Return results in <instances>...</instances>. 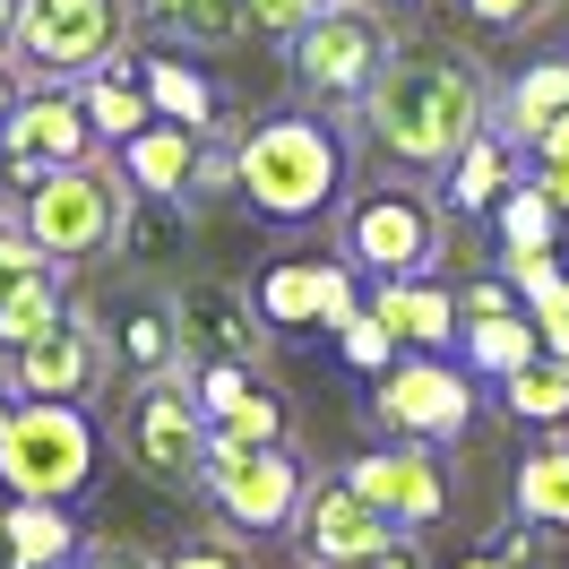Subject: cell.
Listing matches in <instances>:
<instances>
[{
    "label": "cell",
    "instance_id": "6da1fadb",
    "mask_svg": "<svg viewBox=\"0 0 569 569\" xmlns=\"http://www.w3.org/2000/svg\"><path fill=\"white\" fill-rule=\"evenodd\" d=\"M492 104H500V78H492V61H483L475 43L397 36L346 130L371 139V156H389L397 173H431L440 181L466 147L492 130Z\"/></svg>",
    "mask_w": 569,
    "mask_h": 569
},
{
    "label": "cell",
    "instance_id": "7a4b0ae2",
    "mask_svg": "<svg viewBox=\"0 0 569 569\" xmlns=\"http://www.w3.org/2000/svg\"><path fill=\"white\" fill-rule=\"evenodd\" d=\"M355 190V156H346V130L320 121V112H259L242 121V147H233V199L268 224H328Z\"/></svg>",
    "mask_w": 569,
    "mask_h": 569
},
{
    "label": "cell",
    "instance_id": "3957f363",
    "mask_svg": "<svg viewBox=\"0 0 569 569\" xmlns=\"http://www.w3.org/2000/svg\"><path fill=\"white\" fill-rule=\"evenodd\" d=\"M9 224L27 233V242L61 268V277H78V268H104V259H121V224H130V181H121V164H112L104 147L96 156H78V164H61V173H36L18 181V199H9Z\"/></svg>",
    "mask_w": 569,
    "mask_h": 569
},
{
    "label": "cell",
    "instance_id": "277c9868",
    "mask_svg": "<svg viewBox=\"0 0 569 569\" xmlns=\"http://www.w3.org/2000/svg\"><path fill=\"white\" fill-rule=\"evenodd\" d=\"M337 224V259L355 277H440L449 259V208L406 190V181H371V190H346V208L328 216Z\"/></svg>",
    "mask_w": 569,
    "mask_h": 569
},
{
    "label": "cell",
    "instance_id": "5b68a950",
    "mask_svg": "<svg viewBox=\"0 0 569 569\" xmlns=\"http://www.w3.org/2000/svg\"><path fill=\"white\" fill-rule=\"evenodd\" d=\"M389 43H397L389 9H380V0H346V9H311L277 52H284V78L302 87V104H328V112L355 121L362 87H371L380 61H389Z\"/></svg>",
    "mask_w": 569,
    "mask_h": 569
},
{
    "label": "cell",
    "instance_id": "8992f818",
    "mask_svg": "<svg viewBox=\"0 0 569 569\" xmlns=\"http://www.w3.org/2000/svg\"><path fill=\"white\" fill-rule=\"evenodd\" d=\"M104 466V431L96 406H52V397H18L9 431H0V492L9 500H78Z\"/></svg>",
    "mask_w": 569,
    "mask_h": 569
},
{
    "label": "cell",
    "instance_id": "52a82bcc",
    "mask_svg": "<svg viewBox=\"0 0 569 569\" xmlns=\"http://www.w3.org/2000/svg\"><path fill=\"white\" fill-rule=\"evenodd\" d=\"M130 36H139L130 0H18L9 70H18V87H78L87 70L121 61Z\"/></svg>",
    "mask_w": 569,
    "mask_h": 569
},
{
    "label": "cell",
    "instance_id": "ba28073f",
    "mask_svg": "<svg viewBox=\"0 0 569 569\" xmlns=\"http://www.w3.org/2000/svg\"><path fill=\"white\" fill-rule=\"evenodd\" d=\"M112 449L139 483H164V492H199L208 475V415L190 406V371H156V380H130L121 415H112Z\"/></svg>",
    "mask_w": 569,
    "mask_h": 569
},
{
    "label": "cell",
    "instance_id": "9c48e42d",
    "mask_svg": "<svg viewBox=\"0 0 569 569\" xmlns=\"http://www.w3.org/2000/svg\"><path fill=\"white\" fill-rule=\"evenodd\" d=\"M121 380V355H112V328L104 311L78 293L61 320L43 328L36 346L0 355V389L9 397H52V406H96V397Z\"/></svg>",
    "mask_w": 569,
    "mask_h": 569
},
{
    "label": "cell",
    "instance_id": "30bf717a",
    "mask_svg": "<svg viewBox=\"0 0 569 569\" xmlns=\"http://www.w3.org/2000/svg\"><path fill=\"white\" fill-rule=\"evenodd\" d=\"M371 423L389 431V440H431V449H449L466 431L483 423V389H475V371L449 355H397L380 380H371Z\"/></svg>",
    "mask_w": 569,
    "mask_h": 569
},
{
    "label": "cell",
    "instance_id": "8fae6325",
    "mask_svg": "<svg viewBox=\"0 0 569 569\" xmlns=\"http://www.w3.org/2000/svg\"><path fill=\"white\" fill-rule=\"evenodd\" d=\"M199 492H208V509L233 535H284L302 492H311V466L293 458L284 440H268V449H208Z\"/></svg>",
    "mask_w": 569,
    "mask_h": 569
},
{
    "label": "cell",
    "instance_id": "7c38bea8",
    "mask_svg": "<svg viewBox=\"0 0 569 569\" xmlns=\"http://www.w3.org/2000/svg\"><path fill=\"white\" fill-rule=\"evenodd\" d=\"M164 311H173L181 362H242V371H259V380H268V346H277V328L259 320L250 284L181 277L173 293H164Z\"/></svg>",
    "mask_w": 569,
    "mask_h": 569
},
{
    "label": "cell",
    "instance_id": "4fadbf2b",
    "mask_svg": "<svg viewBox=\"0 0 569 569\" xmlns=\"http://www.w3.org/2000/svg\"><path fill=\"white\" fill-rule=\"evenodd\" d=\"M337 475H346L397 535H431L440 518H449V475H440V458H431V440H380V449L346 458Z\"/></svg>",
    "mask_w": 569,
    "mask_h": 569
},
{
    "label": "cell",
    "instance_id": "5bb4252c",
    "mask_svg": "<svg viewBox=\"0 0 569 569\" xmlns=\"http://www.w3.org/2000/svg\"><path fill=\"white\" fill-rule=\"evenodd\" d=\"M78 156H96V130L78 112V87H18V104L0 121V173L9 181H36L61 173Z\"/></svg>",
    "mask_w": 569,
    "mask_h": 569
},
{
    "label": "cell",
    "instance_id": "9a60e30c",
    "mask_svg": "<svg viewBox=\"0 0 569 569\" xmlns=\"http://www.w3.org/2000/svg\"><path fill=\"white\" fill-rule=\"evenodd\" d=\"M355 284L362 277L346 259H268L250 277V302H259V320L277 328V337H302V328H337L346 311H362Z\"/></svg>",
    "mask_w": 569,
    "mask_h": 569
},
{
    "label": "cell",
    "instance_id": "2e32d148",
    "mask_svg": "<svg viewBox=\"0 0 569 569\" xmlns=\"http://www.w3.org/2000/svg\"><path fill=\"white\" fill-rule=\"evenodd\" d=\"M284 535H293V552H302L311 569H362L371 552H380L389 518H380L346 475H311V492H302V509H293Z\"/></svg>",
    "mask_w": 569,
    "mask_h": 569
},
{
    "label": "cell",
    "instance_id": "e0dca14e",
    "mask_svg": "<svg viewBox=\"0 0 569 569\" xmlns=\"http://www.w3.org/2000/svg\"><path fill=\"white\" fill-rule=\"evenodd\" d=\"M121 181H130V199H156V208H190V173H199V130H181V121H147L130 130L121 147H104Z\"/></svg>",
    "mask_w": 569,
    "mask_h": 569
},
{
    "label": "cell",
    "instance_id": "ac0fdd59",
    "mask_svg": "<svg viewBox=\"0 0 569 569\" xmlns=\"http://www.w3.org/2000/svg\"><path fill=\"white\" fill-rule=\"evenodd\" d=\"M492 224H500V277L509 284H535L543 268H561V233H569V216L535 190L527 173L509 181L492 199Z\"/></svg>",
    "mask_w": 569,
    "mask_h": 569
},
{
    "label": "cell",
    "instance_id": "d6986e66",
    "mask_svg": "<svg viewBox=\"0 0 569 569\" xmlns=\"http://www.w3.org/2000/svg\"><path fill=\"white\" fill-rule=\"evenodd\" d=\"M371 311L397 337V355H449L458 346V293L440 277H380L371 284Z\"/></svg>",
    "mask_w": 569,
    "mask_h": 569
},
{
    "label": "cell",
    "instance_id": "ffe728a7",
    "mask_svg": "<svg viewBox=\"0 0 569 569\" xmlns=\"http://www.w3.org/2000/svg\"><path fill=\"white\" fill-rule=\"evenodd\" d=\"M130 70H139L156 121H181V130H199V139L224 121V96H216V78H208V61H199V52H181V43H147Z\"/></svg>",
    "mask_w": 569,
    "mask_h": 569
},
{
    "label": "cell",
    "instance_id": "44dd1931",
    "mask_svg": "<svg viewBox=\"0 0 569 569\" xmlns=\"http://www.w3.org/2000/svg\"><path fill=\"white\" fill-rule=\"evenodd\" d=\"M552 121H569V52H543V61H527V70L500 87V104H492V130L518 156H527Z\"/></svg>",
    "mask_w": 569,
    "mask_h": 569
},
{
    "label": "cell",
    "instance_id": "7402d4cb",
    "mask_svg": "<svg viewBox=\"0 0 569 569\" xmlns=\"http://www.w3.org/2000/svg\"><path fill=\"white\" fill-rule=\"evenodd\" d=\"M449 355L466 362V371H483V380H500V371H518V362L543 355V337H535L527 302L509 293V302H483V311H458V346Z\"/></svg>",
    "mask_w": 569,
    "mask_h": 569
},
{
    "label": "cell",
    "instance_id": "603a6c76",
    "mask_svg": "<svg viewBox=\"0 0 569 569\" xmlns=\"http://www.w3.org/2000/svg\"><path fill=\"white\" fill-rule=\"evenodd\" d=\"M78 112H87L96 147H121L130 130H147V121H156V104H147L139 70H130V52H121V61H104V70H87V78H78Z\"/></svg>",
    "mask_w": 569,
    "mask_h": 569
},
{
    "label": "cell",
    "instance_id": "cb8c5ba5",
    "mask_svg": "<svg viewBox=\"0 0 569 569\" xmlns=\"http://www.w3.org/2000/svg\"><path fill=\"white\" fill-rule=\"evenodd\" d=\"M518 173H527V164H518V147L500 139V130H483V139H475L458 164L440 173V208H449V216H492V199H500Z\"/></svg>",
    "mask_w": 569,
    "mask_h": 569
},
{
    "label": "cell",
    "instance_id": "d4e9b609",
    "mask_svg": "<svg viewBox=\"0 0 569 569\" xmlns=\"http://www.w3.org/2000/svg\"><path fill=\"white\" fill-rule=\"evenodd\" d=\"M500 415L527 431H569V355H535L518 371H500Z\"/></svg>",
    "mask_w": 569,
    "mask_h": 569
},
{
    "label": "cell",
    "instance_id": "484cf974",
    "mask_svg": "<svg viewBox=\"0 0 569 569\" xmlns=\"http://www.w3.org/2000/svg\"><path fill=\"white\" fill-rule=\"evenodd\" d=\"M104 328H112V355L130 362V380H156V371H190V362H181V337H173V311H164L156 293L121 302Z\"/></svg>",
    "mask_w": 569,
    "mask_h": 569
},
{
    "label": "cell",
    "instance_id": "4316f807",
    "mask_svg": "<svg viewBox=\"0 0 569 569\" xmlns=\"http://www.w3.org/2000/svg\"><path fill=\"white\" fill-rule=\"evenodd\" d=\"M509 500H518V518H527V527L569 535V440L527 449V458H518V475H509Z\"/></svg>",
    "mask_w": 569,
    "mask_h": 569
},
{
    "label": "cell",
    "instance_id": "83f0119b",
    "mask_svg": "<svg viewBox=\"0 0 569 569\" xmlns=\"http://www.w3.org/2000/svg\"><path fill=\"white\" fill-rule=\"evenodd\" d=\"M199 242V216L190 208H156V199H130V224H121V259H139V268H164L173 277L181 259Z\"/></svg>",
    "mask_w": 569,
    "mask_h": 569
},
{
    "label": "cell",
    "instance_id": "f1b7e54d",
    "mask_svg": "<svg viewBox=\"0 0 569 569\" xmlns=\"http://www.w3.org/2000/svg\"><path fill=\"white\" fill-rule=\"evenodd\" d=\"M9 535H18V561L27 569H61L78 561V518H70V500H9Z\"/></svg>",
    "mask_w": 569,
    "mask_h": 569
},
{
    "label": "cell",
    "instance_id": "f546056e",
    "mask_svg": "<svg viewBox=\"0 0 569 569\" xmlns=\"http://www.w3.org/2000/svg\"><path fill=\"white\" fill-rule=\"evenodd\" d=\"M70 302H78V284L61 277V268H43V277L27 284V293H9V302H0V355H18V346H36V337H43L52 320H61Z\"/></svg>",
    "mask_w": 569,
    "mask_h": 569
},
{
    "label": "cell",
    "instance_id": "4dcf8cb0",
    "mask_svg": "<svg viewBox=\"0 0 569 569\" xmlns=\"http://www.w3.org/2000/svg\"><path fill=\"white\" fill-rule=\"evenodd\" d=\"M164 43H181V52H233L242 43V0H181L164 18Z\"/></svg>",
    "mask_w": 569,
    "mask_h": 569
},
{
    "label": "cell",
    "instance_id": "1f68e13d",
    "mask_svg": "<svg viewBox=\"0 0 569 569\" xmlns=\"http://www.w3.org/2000/svg\"><path fill=\"white\" fill-rule=\"evenodd\" d=\"M268 440H284V397L268 389V380H259L224 423H208V449H268Z\"/></svg>",
    "mask_w": 569,
    "mask_h": 569
},
{
    "label": "cell",
    "instance_id": "d6a6232c",
    "mask_svg": "<svg viewBox=\"0 0 569 569\" xmlns=\"http://www.w3.org/2000/svg\"><path fill=\"white\" fill-rule=\"evenodd\" d=\"M233 147H242V121L224 112L208 139H199V173H190V216L216 208V199H233Z\"/></svg>",
    "mask_w": 569,
    "mask_h": 569
},
{
    "label": "cell",
    "instance_id": "836d02e7",
    "mask_svg": "<svg viewBox=\"0 0 569 569\" xmlns=\"http://www.w3.org/2000/svg\"><path fill=\"white\" fill-rule=\"evenodd\" d=\"M518 302H527L543 355H569V268H543L535 284H518Z\"/></svg>",
    "mask_w": 569,
    "mask_h": 569
},
{
    "label": "cell",
    "instance_id": "e575fe53",
    "mask_svg": "<svg viewBox=\"0 0 569 569\" xmlns=\"http://www.w3.org/2000/svg\"><path fill=\"white\" fill-rule=\"evenodd\" d=\"M250 389H259V371H242V362H190V406H199L208 423H224Z\"/></svg>",
    "mask_w": 569,
    "mask_h": 569
},
{
    "label": "cell",
    "instance_id": "d590c367",
    "mask_svg": "<svg viewBox=\"0 0 569 569\" xmlns=\"http://www.w3.org/2000/svg\"><path fill=\"white\" fill-rule=\"evenodd\" d=\"M337 346H346V362H355L362 380H380V371H389V362H397V337H389V328H380V311H371V302L337 320Z\"/></svg>",
    "mask_w": 569,
    "mask_h": 569
},
{
    "label": "cell",
    "instance_id": "8d00e7d4",
    "mask_svg": "<svg viewBox=\"0 0 569 569\" xmlns=\"http://www.w3.org/2000/svg\"><path fill=\"white\" fill-rule=\"evenodd\" d=\"M466 18H483V27H500V36H535V27H552L569 0H458Z\"/></svg>",
    "mask_w": 569,
    "mask_h": 569
},
{
    "label": "cell",
    "instance_id": "74e56055",
    "mask_svg": "<svg viewBox=\"0 0 569 569\" xmlns=\"http://www.w3.org/2000/svg\"><path fill=\"white\" fill-rule=\"evenodd\" d=\"M43 268H52V259H43V250L27 242L18 224H0V302H9V293H27V284L43 277Z\"/></svg>",
    "mask_w": 569,
    "mask_h": 569
},
{
    "label": "cell",
    "instance_id": "f35d334b",
    "mask_svg": "<svg viewBox=\"0 0 569 569\" xmlns=\"http://www.w3.org/2000/svg\"><path fill=\"white\" fill-rule=\"evenodd\" d=\"M164 569H259V561L242 552V535H233V543H224V535H190L181 552H164Z\"/></svg>",
    "mask_w": 569,
    "mask_h": 569
},
{
    "label": "cell",
    "instance_id": "ab89813d",
    "mask_svg": "<svg viewBox=\"0 0 569 569\" xmlns=\"http://www.w3.org/2000/svg\"><path fill=\"white\" fill-rule=\"evenodd\" d=\"M78 569H164L147 543H130V535H87L78 543Z\"/></svg>",
    "mask_w": 569,
    "mask_h": 569
},
{
    "label": "cell",
    "instance_id": "60d3db41",
    "mask_svg": "<svg viewBox=\"0 0 569 569\" xmlns=\"http://www.w3.org/2000/svg\"><path fill=\"white\" fill-rule=\"evenodd\" d=\"M302 18H311V0H242V36H268V43H284Z\"/></svg>",
    "mask_w": 569,
    "mask_h": 569
},
{
    "label": "cell",
    "instance_id": "b9f144b4",
    "mask_svg": "<svg viewBox=\"0 0 569 569\" xmlns=\"http://www.w3.org/2000/svg\"><path fill=\"white\" fill-rule=\"evenodd\" d=\"M362 569H423V535H380V552H371V561H362Z\"/></svg>",
    "mask_w": 569,
    "mask_h": 569
},
{
    "label": "cell",
    "instance_id": "7bdbcfd3",
    "mask_svg": "<svg viewBox=\"0 0 569 569\" xmlns=\"http://www.w3.org/2000/svg\"><path fill=\"white\" fill-rule=\"evenodd\" d=\"M527 181H535V190H543V199L569 216V156H561V164H527Z\"/></svg>",
    "mask_w": 569,
    "mask_h": 569
},
{
    "label": "cell",
    "instance_id": "ee69618b",
    "mask_svg": "<svg viewBox=\"0 0 569 569\" xmlns=\"http://www.w3.org/2000/svg\"><path fill=\"white\" fill-rule=\"evenodd\" d=\"M130 9H139V27H156V36H164V18H173L181 0H130Z\"/></svg>",
    "mask_w": 569,
    "mask_h": 569
},
{
    "label": "cell",
    "instance_id": "f6af8a7d",
    "mask_svg": "<svg viewBox=\"0 0 569 569\" xmlns=\"http://www.w3.org/2000/svg\"><path fill=\"white\" fill-rule=\"evenodd\" d=\"M0 569H27L18 561V535H9V500H0Z\"/></svg>",
    "mask_w": 569,
    "mask_h": 569
},
{
    "label": "cell",
    "instance_id": "bcb514c9",
    "mask_svg": "<svg viewBox=\"0 0 569 569\" xmlns=\"http://www.w3.org/2000/svg\"><path fill=\"white\" fill-rule=\"evenodd\" d=\"M9 43H18V0H0V61H9Z\"/></svg>",
    "mask_w": 569,
    "mask_h": 569
},
{
    "label": "cell",
    "instance_id": "7dc6e473",
    "mask_svg": "<svg viewBox=\"0 0 569 569\" xmlns=\"http://www.w3.org/2000/svg\"><path fill=\"white\" fill-rule=\"evenodd\" d=\"M458 569H509V561H500L492 543H475V552H466V561H458Z\"/></svg>",
    "mask_w": 569,
    "mask_h": 569
},
{
    "label": "cell",
    "instance_id": "c3c4849f",
    "mask_svg": "<svg viewBox=\"0 0 569 569\" xmlns=\"http://www.w3.org/2000/svg\"><path fill=\"white\" fill-rule=\"evenodd\" d=\"M9 104H18V70L0 61V121H9Z\"/></svg>",
    "mask_w": 569,
    "mask_h": 569
},
{
    "label": "cell",
    "instance_id": "681fc988",
    "mask_svg": "<svg viewBox=\"0 0 569 569\" xmlns=\"http://www.w3.org/2000/svg\"><path fill=\"white\" fill-rule=\"evenodd\" d=\"M380 9H389V18H406V9H423V0H380Z\"/></svg>",
    "mask_w": 569,
    "mask_h": 569
},
{
    "label": "cell",
    "instance_id": "f907efd6",
    "mask_svg": "<svg viewBox=\"0 0 569 569\" xmlns=\"http://www.w3.org/2000/svg\"><path fill=\"white\" fill-rule=\"evenodd\" d=\"M9 406H18V397H9V389H0V431H9Z\"/></svg>",
    "mask_w": 569,
    "mask_h": 569
},
{
    "label": "cell",
    "instance_id": "816d5d0a",
    "mask_svg": "<svg viewBox=\"0 0 569 569\" xmlns=\"http://www.w3.org/2000/svg\"><path fill=\"white\" fill-rule=\"evenodd\" d=\"M311 9H346V0H311Z\"/></svg>",
    "mask_w": 569,
    "mask_h": 569
},
{
    "label": "cell",
    "instance_id": "f5cc1de1",
    "mask_svg": "<svg viewBox=\"0 0 569 569\" xmlns=\"http://www.w3.org/2000/svg\"><path fill=\"white\" fill-rule=\"evenodd\" d=\"M0 224H9V208H0Z\"/></svg>",
    "mask_w": 569,
    "mask_h": 569
},
{
    "label": "cell",
    "instance_id": "db71d44e",
    "mask_svg": "<svg viewBox=\"0 0 569 569\" xmlns=\"http://www.w3.org/2000/svg\"><path fill=\"white\" fill-rule=\"evenodd\" d=\"M61 569H78V561H61Z\"/></svg>",
    "mask_w": 569,
    "mask_h": 569
}]
</instances>
